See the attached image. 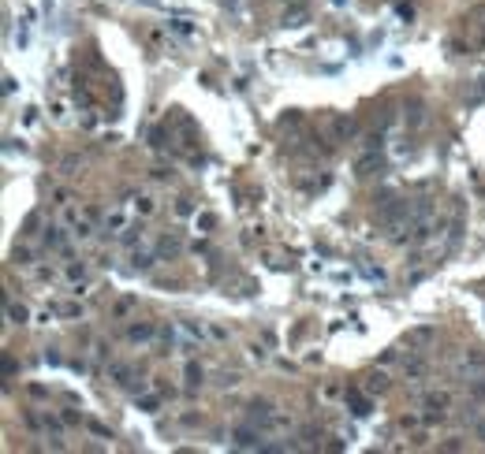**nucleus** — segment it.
I'll return each instance as SVG.
<instances>
[{"mask_svg": "<svg viewBox=\"0 0 485 454\" xmlns=\"http://www.w3.org/2000/svg\"><path fill=\"white\" fill-rule=\"evenodd\" d=\"M231 443H236L239 450H262V447H265V432L254 428V425L236 428V432H231Z\"/></svg>", "mask_w": 485, "mask_h": 454, "instance_id": "f257e3e1", "label": "nucleus"}, {"mask_svg": "<svg viewBox=\"0 0 485 454\" xmlns=\"http://www.w3.org/2000/svg\"><path fill=\"white\" fill-rule=\"evenodd\" d=\"M45 250H52V253H67V231L64 227H45Z\"/></svg>", "mask_w": 485, "mask_h": 454, "instance_id": "f03ea898", "label": "nucleus"}, {"mask_svg": "<svg viewBox=\"0 0 485 454\" xmlns=\"http://www.w3.org/2000/svg\"><path fill=\"white\" fill-rule=\"evenodd\" d=\"M471 45L485 49V8H478V12L471 15Z\"/></svg>", "mask_w": 485, "mask_h": 454, "instance_id": "7ed1b4c3", "label": "nucleus"}, {"mask_svg": "<svg viewBox=\"0 0 485 454\" xmlns=\"http://www.w3.org/2000/svg\"><path fill=\"white\" fill-rule=\"evenodd\" d=\"M373 168H381V157H377V150H370L366 157H358V165H355V175L358 179H370Z\"/></svg>", "mask_w": 485, "mask_h": 454, "instance_id": "20e7f679", "label": "nucleus"}, {"mask_svg": "<svg viewBox=\"0 0 485 454\" xmlns=\"http://www.w3.org/2000/svg\"><path fill=\"white\" fill-rule=\"evenodd\" d=\"M434 328H415V332H407V350H419V347H429V342H434Z\"/></svg>", "mask_w": 485, "mask_h": 454, "instance_id": "39448f33", "label": "nucleus"}, {"mask_svg": "<svg viewBox=\"0 0 485 454\" xmlns=\"http://www.w3.org/2000/svg\"><path fill=\"white\" fill-rule=\"evenodd\" d=\"M332 131H336V138H340V142H348V138H355V135H358V123H355L351 116H336V119H332Z\"/></svg>", "mask_w": 485, "mask_h": 454, "instance_id": "423d86ee", "label": "nucleus"}, {"mask_svg": "<svg viewBox=\"0 0 485 454\" xmlns=\"http://www.w3.org/2000/svg\"><path fill=\"white\" fill-rule=\"evenodd\" d=\"M153 335H157L153 324H131V328H128V339H131V342H153Z\"/></svg>", "mask_w": 485, "mask_h": 454, "instance_id": "0eeeda50", "label": "nucleus"}, {"mask_svg": "<svg viewBox=\"0 0 485 454\" xmlns=\"http://www.w3.org/2000/svg\"><path fill=\"white\" fill-rule=\"evenodd\" d=\"M179 250H184V246H179V239H168V235H165V239L157 242V258L160 261H165V258L172 261V258H179Z\"/></svg>", "mask_w": 485, "mask_h": 454, "instance_id": "6e6552de", "label": "nucleus"}, {"mask_svg": "<svg viewBox=\"0 0 485 454\" xmlns=\"http://www.w3.org/2000/svg\"><path fill=\"white\" fill-rule=\"evenodd\" d=\"M184 388L187 391H199L202 388V369L194 366V361H187V369H184Z\"/></svg>", "mask_w": 485, "mask_h": 454, "instance_id": "1a4fd4ad", "label": "nucleus"}, {"mask_svg": "<svg viewBox=\"0 0 485 454\" xmlns=\"http://www.w3.org/2000/svg\"><path fill=\"white\" fill-rule=\"evenodd\" d=\"M385 388H388V376H385V373H370V376H366V384H363L366 395H381Z\"/></svg>", "mask_w": 485, "mask_h": 454, "instance_id": "9d476101", "label": "nucleus"}, {"mask_svg": "<svg viewBox=\"0 0 485 454\" xmlns=\"http://www.w3.org/2000/svg\"><path fill=\"white\" fill-rule=\"evenodd\" d=\"M403 373H407V376H415V380L426 376V361L415 358V354H407V358H403Z\"/></svg>", "mask_w": 485, "mask_h": 454, "instance_id": "9b49d317", "label": "nucleus"}, {"mask_svg": "<svg viewBox=\"0 0 485 454\" xmlns=\"http://www.w3.org/2000/svg\"><path fill=\"white\" fill-rule=\"evenodd\" d=\"M348 403H351V413H355V417H366V413H370V403H366V398L358 395V391L348 395Z\"/></svg>", "mask_w": 485, "mask_h": 454, "instance_id": "f8f14e48", "label": "nucleus"}, {"mask_svg": "<svg viewBox=\"0 0 485 454\" xmlns=\"http://www.w3.org/2000/svg\"><path fill=\"white\" fill-rule=\"evenodd\" d=\"M135 209H138L142 216H153V212H157V202H153V197H150V194H142V197H138V202H135Z\"/></svg>", "mask_w": 485, "mask_h": 454, "instance_id": "ddd939ff", "label": "nucleus"}, {"mask_svg": "<svg viewBox=\"0 0 485 454\" xmlns=\"http://www.w3.org/2000/svg\"><path fill=\"white\" fill-rule=\"evenodd\" d=\"M135 310V298H123V302H116V310H113V317H128Z\"/></svg>", "mask_w": 485, "mask_h": 454, "instance_id": "4468645a", "label": "nucleus"}, {"mask_svg": "<svg viewBox=\"0 0 485 454\" xmlns=\"http://www.w3.org/2000/svg\"><path fill=\"white\" fill-rule=\"evenodd\" d=\"M471 398H474V403H481V398H485V380L481 376L471 380Z\"/></svg>", "mask_w": 485, "mask_h": 454, "instance_id": "2eb2a0df", "label": "nucleus"}, {"mask_svg": "<svg viewBox=\"0 0 485 454\" xmlns=\"http://www.w3.org/2000/svg\"><path fill=\"white\" fill-rule=\"evenodd\" d=\"M8 317H12L15 324H23V320H27V310H23V305H15V302H8Z\"/></svg>", "mask_w": 485, "mask_h": 454, "instance_id": "dca6fc26", "label": "nucleus"}, {"mask_svg": "<svg viewBox=\"0 0 485 454\" xmlns=\"http://www.w3.org/2000/svg\"><path fill=\"white\" fill-rule=\"evenodd\" d=\"M82 276H86V265H67V280L71 283H79Z\"/></svg>", "mask_w": 485, "mask_h": 454, "instance_id": "f3484780", "label": "nucleus"}, {"mask_svg": "<svg viewBox=\"0 0 485 454\" xmlns=\"http://www.w3.org/2000/svg\"><path fill=\"white\" fill-rule=\"evenodd\" d=\"M217 384H221V388H236V384H239V373H221Z\"/></svg>", "mask_w": 485, "mask_h": 454, "instance_id": "a211bd4d", "label": "nucleus"}, {"mask_svg": "<svg viewBox=\"0 0 485 454\" xmlns=\"http://www.w3.org/2000/svg\"><path fill=\"white\" fill-rule=\"evenodd\" d=\"M407 119H411V127H419V123L426 119V116H422V108H419V104H411V116H407Z\"/></svg>", "mask_w": 485, "mask_h": 454, "instance_id": "6ab92c4d", "label": "nucleus"}, {"mask_svg": "<svg viewBox=\"0 0 485 454\" xmlns=\"http://www.w3.org/2000/svg\"><path fill=\"white\" fill-rule=\"evenodd\" d=\"M474 432H478V435H481V440H485V421H478V425H474Z\"/></svg>", "mask_w": 485, "mask_h": 454, "instance_id": "aec40b11", "label": "nucleus"}]
</instances>
